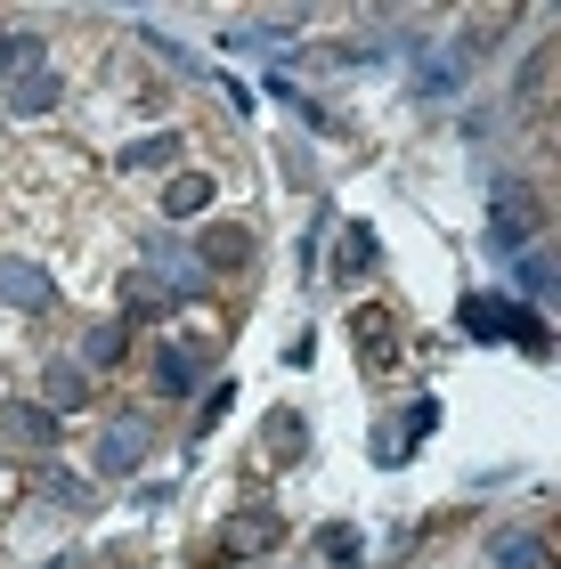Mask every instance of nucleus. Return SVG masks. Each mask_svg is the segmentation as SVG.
Returning a JSON list of instances; mask_svg holds the SVG:
<instances>
[{"mask_svg":"<svg viewBox=\"0 0 561 569\" xmlns=\"http://www.w3.org/2000/svg\"><path fill=\"white\" fill-rule=\"evenodd\" d=\"M171 301H180V284H171V277H156V269L122 277V309H131V318H156V309H171Z\"/></svg>","mask_w":561,"mask_h":569,"instance_id":"obj_7","label":"nucleus"},{"mask_svg":"<svg viewBox=\"0 0 561 569\" xmlns=\"http://www.w3.org/2000/svg\"><path fill=\"white\" fill-rule=\"evenodd\" d=\"M489 220H497V244L513 252L529 228H538V196L521 188V179H497V203H489Z\"/></svg>","mask_w":561,"mask_h":569,"instance_id":"obj_5","label":"nucleus"},{"mask_svg":"<svg viewBox=\"0 0 561 569\" xmlns=\"http://www.w3.org/2000/svg\"><path fill=\"white\" fill-rule=\"evenodd\" d=\"M513 277H521V293H553V261H545V252H513Z\"/></svg>","mask_w":561,"mask_h":569,"instance_id":"obj_18","label":"nucleus"},{"mask_svg":"<svg viewBox=\"0 0 561 569\" xmlns=\"http://www.w3.org/2000/svg\"><path fill=\"white\" fill-rule=\"evenodd\" d=\"M122 350H131V333H122V326H90V342H82V375H90V367H114Z\"/></svg>","mask_w":561,"mask_h":569,"instance_id":"obj_14","label":"nucleus"},{"mask_svg":"<svg viewBox=\"0 0 561 569\" xmlns=\"http://www.w3.org/2000/svg\"><path fill=\"white\" fill-rule=\"evenodd\" d=\"M98 480H122V472H139V463H147V423L139 416H122V423H107V431H98Z\"/></svg>","mask_w":561,"mask_h":569,"instance_id":"obj_3","label":"nucleus"},{"mask_svg":"<svg viewBox=\"0 0 561 569\" xmlns=\"http://www.w3.org/2000/svg\"><path fill=\"white\" fill-rule=\"evenodd\" d=\"M196 375H203V358H196V350H180V342L156 350V391H163V399H188V391H196Z\"/></svg>","mask_w":561,"mask_h":569,"instance_id":"obj_11","label":"nucleus"},{"mask_svg":"<svg viewBox=\"0 0 561 569\" xmlns=\"http://www.w3.org/2000/svg\"><path fill=\"white\" fill-rule=\"evenodd\" d=\"M212 179L203 171H171V188H163V220H196V212H212Z\"/></svg>","mask_w":561,"mask_h":569,"instance_id":"obj_9","label":"nucleus"},{"mask_svg":"<svg viewBox=\"0 0 561 569\" xmlns=\"http://www.w3.org/2000/svg\"><path fill=\"white\" fill-rule=\"evenodd\" d=\"M455 318H464V333H480V342H504V333H513V342L545 350V333L529 326V309L504 301V293H464V301H455Z\"/></svg>","mask_w":561,"mask_h":569,"instance_id":"obj_1","label":"nucleus"},{"mask_svg":"<svg viewBox=\"0 0 561 569\" xmlns=\"http://www.w3.org/2000/svg\"><path fill=\"white\" fill-rule=\"evenodd\" d=\"M196 252H203V269H244L252 261V237H244V228H212Z\"/></svg>","mask_w":561,"mask_h":569,"instance_id":"obj_13","label":"nucleus"},{"mask_svg":"<svg viewBox=\"0 0 561 569\" xmlns=\"http://www.w3.org/2000/svg\"><path fill=\"white\" fill-rule=\"evenodd\" d=\"M382 261V252H374V228L359 220V228H350V237H342V277H367Z\"/></svg>","mask_w":561,"mask_h":569,"instance_id":"obj_17","label":"nucleus"},{"mask_svg":"<svg viewBox=\"0 0 561 569\" xmlns=\"http://www.w3.org/2000/svg\"><path fill=\"white\" fill-rule=\"evenodd\" d=\"M0 448L49 456V448H58V416H49V407H0Z\"/></svg>","mask_w":561,"mask_h":569,"instance_id":"obj_4","label":"nucleus"},{"mask_svg":"<svg viewBox=\"0 0 561 569\" xmlns=\"http://www.w3.org/2000/svg\"><path fill=\"white\" fill-rule=\"evenodd\" d=\"M0 73H41V41H24V33H0Z\"/></svg>","mask_w":561,"mask_h":569,"instance_id":"obj_16","label":"nucleus"},{"mask_svg":"<svg viewBox=\"0 0 561 569\" xmlns=\"http://www.w3.org/2000/svg\"><path fill=\"white\" fill-rule=\"evenodd\" d=\"M58 98H66V73H24V82H9V114H49V107H58Z\"/></svg>","mask_w":561,"mask_h":569,"instance_id":"obj_10","label":"nucleus"},{"mask_svg":"<svg viewBox=\"0 0 561 569\" xmlns=\"http://www.w3.org/2000/svg\"><path fill=\"white\" fill-rule=\"evenodd\" d=\"M171 163H180V131H147L122 147V171H171Z\"/></svg>","mask_w":561,"mask_h":569,"instance_id":"obj_12","label":"nucleus"},{"mask_svg":"<svg viewBox=\"0 0 561 569\" xmlns=\"http://www.w3.org/2000/svg\"><path fill=\"white\" fill-rule=\"evenodd\" d=\"M0 301L24 309V318H41V309H58V277L41 261H24V252H0Z\"/></svg>","mask_w":561,"mask_h":569,"instance_id":"obj_2","label":"nucleus"},{"mask_svg":"<svg viewBox=\"0 0 561 569\" xmlns=\"http://www.w3.org/2000/svg\"><path fill=\"white\" fill-rule=\"evenodd\" d=\"M41 497H49V505H90V488L73 480V472H41Z\"/></svg>","mask_w":561,"mask_h":569,"instance_id":"obj_19","label":"nucleus"},{"mask_svg":"<svg viewBox=\"0 0 561 569\" xmlns=\"http://www.w3.org/2000/svg\"><path fill=\"white\" fill-rule=\"evenodd\" d=\"M504 569H538L545 561V546H538V537H521V529H497V546H489Z\"/></svg>","mask_w":561,"mask_h":569,"instance_id":"obj_15","label":"nucleus"},{"mask_svg":"<svg viewBox=\"0 0 561 569\" xmlns=\"http://www.w3.org/2000/svg\"><path fill=\"white\" fill-rule=\"evenodd\" d=\"M318 553H334V561L350 569V561H359L367 546H359V529H318Z\"/></svg>","mask_w":561,"mask_h":569,"instance_id":"obj_20","label":"nucleus"},{"mask_svg":"<svg viewBox=\"0 0 561 569\" xmlns=\"http://www.w3.org/2000/svg\"><path fill=\"white\" fill-rule=\"evenodd\" d=\"M90 399H98V382L73 367V358H58V367L41 375V407H49V416H82Z\"/></svg>","mask_w":561,"mask_h":569,"instance_id":"obj_6","label":"nucleus"},{"mask_svg":"<svg viewBox=\"0 0 561 569\" xmlns=\"http://www.w3.org/2000/svg\"><path fill=\"white\" fill-rule=\"evenodd\" d=\"M464 73H472L464 49H431V58L415 66V90H423V98H448V90H464Z\"/></svg>","mask_w":561,"mask_h":569,"instance_id":"obj_8","label":"nucleus"}]
</instances>
